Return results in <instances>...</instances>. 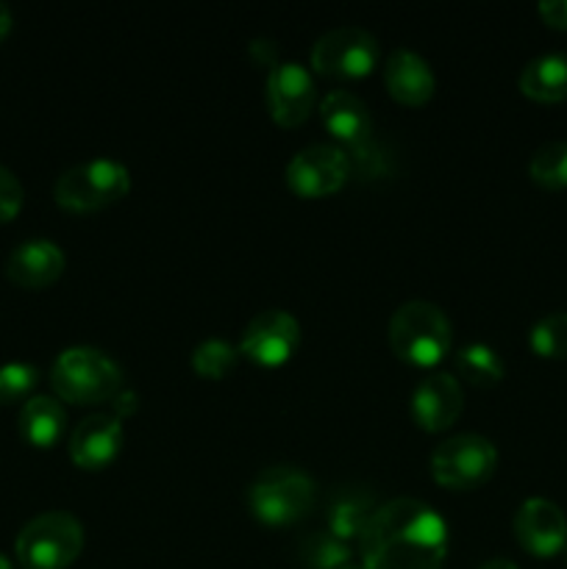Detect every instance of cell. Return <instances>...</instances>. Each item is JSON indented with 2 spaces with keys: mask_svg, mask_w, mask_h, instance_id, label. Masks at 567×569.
Returning <instances> with one entry per match:
<instances>
[{
  "mask_svg": "<svg viewBox=\"0 0 567 569\" xmlns=\"http://www.w3.org/2000/svg\"><path fill=\"white\" fill-rule=\"evenodd\" d=\"M365 569H442L448 526L428 503L398 498L378 506L359 537Z\"/></svg>",
  "mask_w": 567,
  "mask_h": 569,
  "instance_id": "cell-1",
  "label": "cell"
},
{
  "mask_svg": "<svg viewBox=\"0 0 567 569\" xmlns=\"http://www.w3.org/2000/svg\"><path fill=\"white\" fill-rule=\"evenodd\" d=\"M389 345L406 365L434 367L448 356L454 328L439 306L428 300H409L389 320Z\"/></svg>",
  "mask_w": 567,
  "mask_h": 569,
  "instance_id": "cell-2",
  "label": "cell"
},
{
  "mask_svg": "<svg viewBox=\"0 0 567 569\" xmlns=\"http://www.w3.org/2000/svg\"><path fill=\"white\" fill-rule=\"evenodd\" d=\"M50 383L56 395L70 403H106L120 392L122 370L103 350L78 345L59 353L50 370Z\"/></svg>",
  "mask_w": 567,
  "mask_h": 569,
  "instance_id": "cell-3",
  "label": "cell"
},
{
  "mask_svg": "<svg viewBox=\"0 0 567 569\" xmlns=\"http://www.w3.org/2000/svg\"><path fill=\"white\" fill-rule=\"evenodd\" d=\"M317 487L311 476L292 465L267 467L248 489V506L267 526H292L315 509Z\"/></svg>",
  "mask_w": 567,
  "mask_h": 569,
  "instance_id": "cell-4",
  "label": "cell"
},
{
  "mask_svg": "<svg viewBox=\"0 0 567 569\" xmlns=\"http://www.w3.org/2000/svg\"><path fill=\"white\" fill-rule=\"evenodd\" d=\"M14 550L26 569H67L81 556L83 528L67 511H44L22 528Z\"/></svg>",
  "mask_w": 567,
  "mask_h": 569,
  "instance_id": "cell-5",
  "label": "cell"
},
{
  "mask_svg": "<svg viewBox=\"0 0 567 569\" xmlns=\"http://www.w3.org/2000/svg\"><path fill=\"white\" fill-rule=\"evenodd\" d=\"M131 189V172L115 159H89L61 172L53 198L67 211H98Z\"/></svg>",
  "mask_w": 567,
  "mask_h": 569,
  "instance_id": "cell-6",
  "label": "cell"
},
{
  "mask_svg": "<svg viewBox=\"0 0 567 569\" xmlns=\"http://www.w3.org/2000/svg\"><path fill=\"white\" fill-rule=\"evenodd\" d=\"M498 467V450L487 437L459 433L439 445L431 453L434 481L448 489H472L489 481Z\"/></svg>",
  "mask_w": 567,
  "mask_h": 569,
  "instance_id": "cell-7",
  "label": "cell"
},
{
  "mask_svg": "<svg viewBox=\"0 0 567 569\" xmlns=\"http://www.w3.org/2000/svg\"><path fill=\"white\" fill-rule=\"evenodd\" d=\"M378 42L359 26H339L322 33L311 48V67L322 76L361 78L376 67Z\"/></svg>",
  "mask_w": 567,
  "mask_h": 569,
  "instance_id": "cell-8",
  "label": "cell"
},
{
  "mask_svg": "<svg viewBox=\"0 0 567 569\" xmlns=\"http://www.w3.org/2000/svg\"><path fill=\"white\" fill-rule=\"evenodd\" d=\"M348 153L337 144H309L298 150L287 167V183L304 198L331 194L348 181Z\"/></svg>",
  "mask_w": 567,
  "mask_h": 569,
  "instance_id": "cell-9",
  "label": "cell"
},
{
  "mask_svg": "<svg viewBox=\"0 0 567 569\" xmlns=\"http://www.w3.org/2000/svg\"><path fill=\"white\" fill-rule=\"evenodd\" d=\"M300 345V326L289 311L267 309L248 322L239 350L261 367H278L292 359Z\"/></svg>",
  "mask_w": 567,
  "mask_h": 569,
  "instance_id": "cell-10",
  "label": "cell"
},
{
  "mask_svg": "<svg viewBox=\"0 0 567 569\" xmlns=\"http://www.w3.org/2000/svg\"><path fill=\"white\" fill-rule=\"evenodd\" d=\"M515 537L523 550L537 559H550L567 548V517L554 500L528 498L515 515Z\"/></svg>",
  "mask_w": 567,
  "mask_h": 569,
  "instance_id": "cell-11",
  "label": "cell"
},
{
  "mask_svg": "<svg viewBox=\"0 0 567 569\" xmlns=\"http://www.w3.org/2000/svg\"><path fill=\"white\" fill-rule=\"evenodd\" d=\"M315 81L298 61H278L267 76V109L284 128H295L311 114Z\"/></svg>",
  "mask_w": 567,
  "mask_h": 569,
  "instance_id": "cell-12",
  "label": "cell"
},
{
  "mask_svg": "<svg viewBox=\"0 0 567 569\" xmlns=\"http://www.w3.org/2000/svg\"><path fill=\"white\" fill-rule=\"evenodd\" d=\"M465 409L461 383L450 372H431L422 378L411 395V417L428 433H439L454 426Z\"/></svg>",
  "mask_w": 567,
  "mask_h": 569,
  "instance_id": "cell-13",
  "label": "cell"
},
{
  "mask_svg": "<svg viewBox=\"0 0 567 569\" xmlns=\"http://www.w3.org/2000/svg\"><path fill=\"white\" fill-rule=\"evenodd\" d=\"M64 272V253L50 239H28L6 259V276L22 289H44Z\"/></svg>",
  "mask_w": 567,
  "mask_h": 569,
  "instance_id": "cell-14",
  "label": "cell"
},
{
  "mask_svg": "<svg viewBox=\"0 0 567 569\" xmlns=\"http://www.w3.org/2000/svg\"><path fill=\"white\" fill-rule=\"evenodd\" d=\"M122 445V422L115 415H89L70 437V459L81 470H100L109 465Z\"/></svg>",
  "mask_w": 567,
  "mask_h": 569,
  "instance_id": "cell-15",
  "label": "cell"
},
{
  "mask_svg": "<svg viewBox=\"0 0 567 569\" xmlns=\"http://www.w3.org/2000/svg\"><path fill=\"white\" fill-rule=\"evenodd\" d=\"M384 81H387L389 94L404 106H422L426 100H431L434 89H437L431 64L409 48H398L389 53Z\"/></svg>",
  "mask_w": 567,
  "mask_h": 569,
  "instance_id": "cell-16",
  "label": "cell"
},
{
  "mask_svg": "<svg viewBox=\"0 0 567 569\" xmlns=\"http://www.w3.org/2000/svg\"><path fill=\"white\" fill-rule=\"evenodd\" d=\"M320 117L322 126L339 139V142L348 144L350 150L367 144L372 139V117L367 109L365 100L354 92H328L320 103Z\"/></svg>",
  "mask_w": 567,
  "mask_h": 569,
  "instance_id": "cell-17",
  "label": "cell"
},
{
  "mask_svg": "<svg viewBox=\"0 0 567 569\" xmlns=\"http://www.w3.org/2000/svg\"><path fill=\"white\" fill-rule=\"evenodd\" d=\"M376 509L378 506L370 489L365 487L337 489L331 503H328V531H331L334 537L342 539V542L359 539Z\"/></svg>",
  "mask_w": 567,
  "mask_h": 569,
  "instance_id": "cell-18",
  "label": "cell"
},
{
  "mask_svg": "<svg viewBox=\"0 0 567 569\" xmlns=\"http://www.w3.org/2000/svg\"><path fill=\"white\" fill-rule=\"evenodd\" d=\"M64 406L61 400L50 398V395H33L22 403L20 409V437L33 448H53L59 437L64 433Z\"/></svg>",
  "mask_w": 567,
  "mask_h": 569,
  "instance_id": "cell-19",
  "label": "cell"
},
{
  "mask_svg": "<svg viewBox=\"0 0 567 569\" xmlns=\"http://www.w3.org/2000/svg\"><path fill=\"white\" fill-rule=\"evenodd\" d=\"M520 92L539 103L567 100V53H543L520 72Z\"/></svg>",
  "mask_w": 567,
  "mask_h": 569,
  "instance_id": "cell-20",
  "label": "cell"
},
{
  "mask_svg": "<svg viewBox=\"0 0 567 569\" xmlns=\"http://www.w3.org/2000/svg\"><path fill=\"white\" fill-rule=\"evenodd\" d=\"M456 370L476 387H495L504 378V361L489 345L470 342L456 353Z\"/></svg>",
  "mask_w": 567,
  "mask_h": 569,
  "instance_id": "cell-21",
  "label": "cell"
},
{
  "mask_svg": "<svg viewBox=\"0 0 567 569\" xmlns=\"http://www.w3.org/2000/svg\"><path fill=\"white\" fill-rule=\"evenodd\" d=\"M528 176L545 189H567V142H545L534 150Z\"/></svg>",
  "mask_w": 567,
  "mask_h": 569,
  "instance_id": "cell-22",
  "label": "cell"
},
{
  "mask_svg": "<svg viewBox=\"0 0 567 569\" xmlns=\"http://www.w3.org/2000/svg\"><path fill=\"white\" fill-rule=\"evenodd\" d=\"M300 556H304L309 569H339L350 565V545L334 537L331 531H317L300 545Z\"/></svg>",
  "mask_w": 567,
  "mask_h": 569,
  "instance_id": "cell-23",
  "label": "cell"
},
{
  "mask_svg": "<svg viewBox=\"0 0 567 569\" xmlns=\"http://www.w3.org/2000/svg\"><path fill=\"white\" fill-rule=\"evenodd\" d=\"M528 339L543 359H567V311H550L534 322Z\"/></svg>",
  "mask_w": 567,
  "mask_h": 569,
  "instance_id": "cell-24",
  "label": "cell"
},
{
  "mask_svg": "<svg viewBox=\"0 0 567 569\" xmlns=\"http://www.w3.org/2000/svg\"><path fill=\"white\" fill-rule=\"evenodd\" d=\"M237 365V348L226 339H203L192 350V370L203 378H222Z\"/></svg>",
  "mask_w": 567,
  "mask_h": 569,
  "instance_id": "cell-25",
  "label": "cell"
},
{
  "mask_svg": "<svg viewBox=\"0 0 567 569\" xmlns=\"http://www.w3.org/2000/svg\"><path fill=\"white\" fill-rule=\"evenodd\" d=\"M39 372L33 365L26 361H11V365L0 367V406H11L17 400L28 398L31 389L37 387Z\"/></svg>",
  "mask_w": 567,
  "mask_h": 569,
  "instance_id": "cell-26",
  "label": "cell"
},
{
  "mask_svg": "<svg viewBox=\"0 0 567 569\" xmlns=\"http://www.w3.org/2000/svg\"><path fill=\"white\" fill-rule=\"evenodd\" d=\"M22 209V183L11 170L0 164V222H9Z\"/></svg>",
  "mask_w": 567,
  "mask_h": 569,
  "instance_id": "cell-27",
  "label": "cell"
},
{
  "mask_svg": "<svg viewBox=\"0 0 567 569\" xmlns=\"http://www.w3.org/2000/svg\"><path fill=\"white\" fill-rule=\"evenodd\" d=\"M248 53L256 64L270 67V70L278 64V44L267 37H256L253 42L248 44Z\"/></svg>",
  "mask_w": 567,
  "mask_h": 569,
  "instance_id": "cell-28",
  "label": "cell"
},
{
  "mask_svg": "<svg viewBox=\"0 0 567 569\" xmlns=\"http://www.w3.org/2000/svg\"><path fill=\"white\" fill-rule=\"evenodd\" d=\"M109 403H111V415H115L117 420H122V417L137 415L139 395L133 392V389H120V392H117Z\"/></svg>",
  "mask_w": 567,
  "mask_h": 569,
  "instance_id": "cell-29",
  "label": "cell"
},
{
  "mask_svg": "<svg viewBox=\"0 0 567 569\" xmlns=\"http://www.w3.org/2000/svg\"><path fill=\"white\" fill-rule=\"evenodd\" d=\"M539 17L554 28H567V0H543Z\"/></svg>",
  "mask_w": 567,
  "mask_h": 569,
  "instance_id": "cell-30",
  "label": "cell"
},
{
  "mask_svg": "<svg viewBox=\"0 0 567 569\" xmlns=\"http://www.w3.org/2000/svg\"><path fill=\"white\" fill-rule=\"evenodd\" d=\"M11 31V11L0 3V39H6V33Z\"/></svg>",
  "mask_w": 567,
  "mask_h": 569,
  "instance_id": "cell-31",
  "label": "cell"
},
{
  "mask_svg": "<svg viewBox=\"0 0 567 569\" xmlns=\"http://www.w3.org/2000/svg\"><path fill=\"white\" fill-rule=\"evenodd\" d=\"M478 569H517V565L509 559H489V561H484Z\"/></svg>",
  "mask_w": 567,
  "mask_h": 569,
  "instance_id": "cell-32",
  "label": "cell"
},
{
  "mask_svg": "<svg viewBox=\"0 0 567 569\" xmlns=\"http://www.w3.org/2000/svg\"><path fill=\"white\" fill-rule=\"evenodd\" d=\"M0 569H14V565H11L3 553H0Z\"/></svg>",
  "mask_w": 567,
  "mask_h": 569,
  "instance_id": "cell-33",
  "label": "cell"
},
{
  "mask_svg": "<svg viewBox=\"0 0 567 569\" xmlns=\"http://www.w3.org/2000/svg\"><path fill=\"white\" fill-rule=\"evenodd\" d=\"M339 569H365V567L356 565V561H350V565H345V567H339Z\"/></svg>",
  "mask_w": 567,
  "mask_h": 569,
  "instance_id": "cell-34",
  "label": "cell"
},
{
  "mask_svg": "<svg viewBox=\"0 0 567 569\" xmlns=\"http://www.w3.org/2000/svg\"><path fill=\"white\" fill-rule=\"evenodd\" d=\"M565 565H567V548H565Z\"/></svg>",
  "mask_w": 567,
  "mask_h": 569,
  "instance_id": "cell-35",
  "label": "cell"
}]
</instances>
